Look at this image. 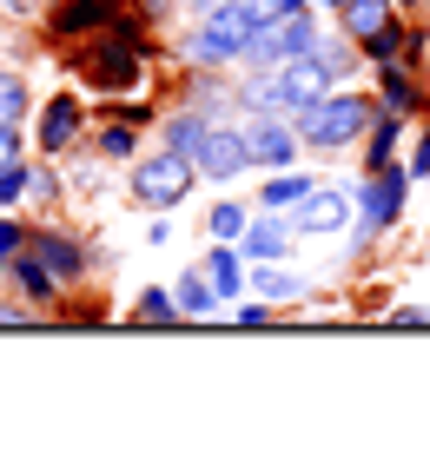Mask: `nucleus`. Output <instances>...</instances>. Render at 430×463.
Wrapping results in <instances>:
<instances>
[{"instance_id": "nucleus-14", "label": "nucleus", "mask_w": 430, "mask_h": 463, "mask_svg": "<svg viewBox=\"0 0 430 463\" xmlns=\"http://www.w3.org/2000/svg\"><path fill=\"white\" fill-rule=\"evenodd\" d=\"M311 185H318L311 173H298V165H285V173H272V179H265V193H258V213H291V205L305 199Z\"/></svg>"}, {"instance_id": "nucleus-1", "label": "nucleus", "mask_w": 430, "mask_h": 463, "mask_svg": "<svg viewBox=\"0 0 430 463\" xmlns=\"http://www.w3.org/2000/svg\"><path fill=\"white\" fill-rule=\"evenodd\" d=\"M371 119H377V99L371 93H351V87H331L325 99H311L305 113H291L305 153H338V146H351V139L371 133Z\"/></svg>"}, {"instance_id": "nucleus-10", "label": "nucleus", "mask_w": 430, "mask_h": 463, "mask_svg": "<svg viewBox=\"0 0 430 463\" xmlns=\"http://www.w3.org/2000/svg\"><path fill=\"white\" fill-rule=\"evenodd\" d=\"M20 251L40 259L60 285H73L80 271H86V251H80V239H67V232H27V245H20Z\"/></svg>"}, {"instance_id": "nucleus-18", "label": "nucleus", "mask_w": 430, "mask_h": 463, "mask_svg": "<svg viewBox=\"0 0 430 463\" xmlns=\"http://www.w3.org/2000/svg\"><path fill=\"white\" fill-rule=\"evenodd\" d=\"M377 99H384V113H417L424 107L417 80L404 73V67H377Z\"/></svg>"}, {"instance_id": "nucleus-11", "label": "nucleus", "mask_w": 430, "mask_h": 463, "mask_svg": "<svg viewBox=\"0 0 430 463\" xmlns=\"http://www.w3.org/2000/svg\"><path fill=\"white\" fill-rule=\"evenodd\" d=\"M113 20H119V0H60L47 27H53L60 40H80V33H100V27H113Z\"/></svg>"}, {"instance_id": "nucleus-25", "label": "nucleus", "mask_w": 430, "mask_h": 463, "mask_svg": "<svg viewBox=\"0 0 430 463\" xmlns=\"http://www.w3.org/2000/svg\"><path fill=\"white\" fill-rule=\"evenodd\" d=\"M100 159H133V126H106V133H100Z\"/></svg>"}, {"instance_id": "nucleus-17", "label": "nucleus", "mask_w": 430, "mask_h": 463, "mask_svg": "<svg viewBox=\"0 0 430 463\" xmlns=\"http://www.w3.org/2000/svg\"><path fill=\"white\" fill-rule=\"evenodd\" d=\"M245 279H252V291H258L265 305H291V298H305V279H291L285 265H252Z\"/></svg>"}, {"instance_id": "nucleus-34", "label": "nucleus", "mask_w": 430, "mask_h": 463, "mask_svg": "<svg viewBox=\"0 0 430 463\" xmlns=\"http://www.w3.org/2000/svg\"><path fill=\"white\" fill-rule=\"evenodd\" d=\"M192 7H199V14H212V7H219V0H192Z\"/></svg>"}, {"instance_id": "nucleus-6", "label": "nucleus", "mask_w": 430, "mask_h": 463, "mask_svg": "<svg viewBox=\"0 0 430 463\" xmlns=\"http://www.w3.org/2000/svg\"><path fill=\"white\" fill-rule=\"evenodd\" d=\"M239 133H245V153H252V165H265V173H285V165H298V159H305V139H298V126H291V119H278V113H258V119H245Z\"/></svg>"}, {"instance_id": "nucleus-24", "label": "nucleus", "mask_w": 430, "mask_h": 463, "mask_svg": "<svg viewBox=\"0 0 430 463\" xmlns=\"http://www.w3.org/2000/svg\"><path fill=\"white\" fill-rule=\"evenodd\" d=\"M139 318H146V325L179 318V298H172V291H139Z\"/></svg>"}, {"instance_id": "nucleus-20", "label": "nucleus", "mask_w": 430, "mask_h": 463, "mask_svg": "<svg viewBox=\"0 0 430 463\" xmlns=\"http://www.w3.org/2000/svg\"><path fill=\"white\" fill-rule=\"evenodd\" d=\"M205 126H212V113H172V119H166V146L192 159V146L205 139Z\"/></svg>"}, {"instance_id": "nucleus-4", "label": "nucleus", "mask_w": 430, "mask_h": 463, "mask_svg": "<svg viewBox=\"0 0 430 463\" xmlns=\"http://www.w3.org/2000/svg\"><path fill=\"white\" fill-rule=\"evenodd\" d=\"M311 47H318V20H311V7H298V14L258 20L245 60H252V67H278V60H298V53H311Z\"/></svg>"}, {"instance_id": "nucleus-7", "label": "nucleus", "mask_w": 430, "mask_h": 463, "mask_svg": "<svg viewBox=\"0 0 430 463\" xmlns=\"http://www.w3.org/2000/svg\"><path fill=\"white\" fill-rule=\"evenodd\" d=\"M192 165H199V179H212V185H232V179H239L245 165H252V153H245V133H239V126H219V119H212V126H205V139L192 146Z\"/></svg>"}, {"instance_id": "nucleus-33", "label": "nucleus", "mask_w": 430, "mask_h": 463, "mask_svg": "<svg viewBox=\"0 0 430 463\" xmlns=\"http://www.w3.org/2000/svg\"><path fill=\"white\" fill-rule=\"evenodd\" d=\"M424 318H430L424 305H397V311H391V325H404V331H411V325H424Z\"/></svg>"}, {"instance_id": "nucleus-28", "label": "nucleus", "mask_w": 430, "mask_h": 463, "mask_svg": "<svg viewBox=\"0 0 430 463\" xmlns=\"http://www.w3.org/2000/svg\"><path fill=\"white\" fill-rule=\"evenodd\" d=\"M20 245H27V232H20L14 219H0V271L14 265V251H20Z\"/></svg>"}, {"instance_id": "nucleus-16", "label": "nucleus", "mask_w": 430, "mask_h": 463, "mask_svg": "<svg viewBox=\"0 0 430 463\" xmlns=\"http://www.w3.org/2000/svg\"><path fill=\"white\" fill-rule=\"evenodd\" d=\"M397 133H404V113H377L371 133H364V173H377V165L397 159Z\"/></svg>"}, {"instance_id": "nucleus-8", "label": "nucleus", "mask_w": 430, "mask_h": 463, "mask_svg": "<svg viewBox=\"0 0 430 463\" xmlns=\"http://www.w3.org/2000/svg\"><path fill=\"white\" fill-rule=\"evenodd\" d=\"M344 225H351V199H344L338 185H311V193L291 205V232L325 239V232H344Z\"/></svg>"}, {"instance_id": "nucleus-31", "label": "nucleus", "mask_w": 430, "mask_h": 463, "mask_svg": "<svg viewBox=\"0 0 430 463\" xmlns=\"http://www.w3.org/2000/svg\"><path fill=\"white\" fill-rule=\"evenodd\" d=\"M411 179H430V126H424V139H417V153H411Z\"/></svg>"}, {"instance_id": "nucleus-36", "label": "nucleus", "mask_w": 430, "mask_h": 463, "mask_svg": "<svg viewBox=\"0 0 430 463\" xmlns=\"http://www.w3.org/2000/svg\"><path fill=\"white\" fill-rule=\"evenodd\" d=\"M404 7H417V0H404Z\"/></svg>"}, {"instance_id": "nucleus-2", "label": "nucleus", "mask_w": 430, "mask_h": 463, "mask_svg": "<svg viewBox=\"0 0 430 463\" xmlns=\"http://www.w3.org/2000/svg\"><path fill=\"white\" fill-rule=\"evenodd\" d=\"M252 33H258V14L245 7V0H219V7H212L199 27H192L186 53L199 60V67H232V60H245Z\"/></svg>"}, {"instance_id": "nucleus-22", "label": "nucleus", "mask_w": 430, "mask_h": 463, "mask_svg": "<svg viewBox=\"0 0 430 463\" xmlns=\"http://www.w3.org/2000/svg\"><path fill=\"white\" fill-rule=\"evenodd\" d=\"M245 205H212V213H205V232H212V239H232V245H239V232H245Z\"/></svg>"}, {"instance_id": "nucleus-35", "label": "nucleus", "mask_w": 430, "mask_h": 463, "mask_svg": "<svg viewBox=\"0 0 430 463\" xmlns=\"http://www.w3.org/2000/svg\"><path fill=\"white\" fill-rule=\"evenodd\" d=\"M311 7H331V14H338V7H344V0H311Z\"/></svg>"}, {"instance_id": "nucleus-23", "label": "nucleus", "mask_w": 430, "mask_h": 463, "mask_svg": "<svg viewBox=\"0 0 430 463\" xmlns=\"http://www.w3.org/2000/svg\"><path fill=\"white\" fill-rule=\"evenodd\" d=\"M27 119V87L14 73H0V126H20Z\"/></svg>"}, {"instance_id": "nucleus-21", "label": "nucleus", "mask_w": 430, "mask_h": 463, "mask_svg": "<svg viewBox=\"0 0 430 463\" xmlns=\"http://www.w3.org/2000/svg\"><path fill=\"white\" fill-rule=\"evenodd\" d=\"M404 47H411V33H404L397 20H391V27H377L371 40H364V60H371V67H397V53H404Z\"/></svg>"}, {"instance_id": "nucleus-32", "label": "nucleus", "mask_w": 430, "mask_h": 463, "mask_svg": "<svg viewBox=\"0 0 430 463\" xmlns=\"http://www.w3.org/2000/svg\"><path fill=\"white\" fill-rule=\"evenodd\" d=\"M20 159V126H0V165Z\"/></svg>"}, {"instance_id": "nucleus-26", "label": "nucleus", "mask_w": 430, "mask_h": 463, "mask_svg": "<svg viewBox=\"0 0 430 463\" xmlns=\"http://www.w3.org/2000/svg\"><path fill=\"white\" fill-rule=\"evenodd\" d=\"M311 53L325 60V73H331V80H344V73H351V53H344V40H318Z\"/></svg>"}, {"instance_id": "nucleus-27", "label": "nucleus", "mask_w": 430, "mask_h": 463, "mask_svg": "<svg viewBox=\"0 0 430 463\" xmlns=\"http://www.w3.org/2000/svg\"><path fill=\"white\" fill-rule=\"evenodd\" d=\"M20 193H27V165L14 159V165H0V205H14Z\"/></svg>"}, {"instance_id": "nucleus-12", "label": "nucleus", "mask_w": 430, "mask_h": 463, "mask_svg": "<svg viewBox=\"0 0 430 463\" xmlns=\"http://www.w3.org/2000/svg\"><path fill=\"white\" fill-rule=\"evenodd\" d=\"M80 139V99H47L40 113V153H67Z\"/></svg>"}, {"instance_id": "nucleus-15", "label": "nucleus", "mask_w": 430, "mask_h": 463, "mask_svg": "<svg viewBox=\"0 0 430 463\" xmlns=\"http://www.w3.org/2000/svg\"><path fill=\"white\" fill-rule=\"evenodd\" d=\"M338 20H344V40H358V47H364L377 27H391V0H344Z\"/></svg>"}, {"instance_id": "nucleus-13", "label": "nucleus", "mask_w": 430, "mask_h": 463, "mask_svg": "<svg viewBox=\"0 0 430 463\" xmlns=\"http://www.w3.org/2000/svg\"><path fill=\"white\" fill-rule=\"evenodd\" d=\"M199 271L212 279V291H219V298H239V291H245V251L232 245V239H219V245H212V259H205Z\"/></svg>"}, {"instance_id": "nucleus-5", "label": "nucleus", "mask_w": 430, "mask_h": 463, "mask_svg": "<svg viewBox=\"0 0 430 463\" xmlns=\"http://www.w3.org/2000/svg\"><path fill=\"white\" fill-rule=\"evenodd\" d=\"M192 179H199V165L166 146V153H153V159L133 165V199H139V205H159V213H166V205H179V199L192 193Z\"/></svg>"}, {"instance_id": "nucleus-9", "label": "nucleus", "mask_w": 430, "mask_h": 463, "mask_svg": "<svg viewBox=\"0 0 430 463\" xmlns=\"http://www.w3.org/2000/svg\"><path fill=\"white\" fill-rule=\"evenodd\" d=\"M239 251L252 265H278L291 251V219H278V213H252L245 232H239Z\"/></svg>"}, {"instance_id": "nucleus-19", "label": "nucleus", "mask_w": 430, "mask_h": 463, "mask_svg": "<svg viewBox=\"0 0 430 463\" xmlns=\"http://www.w3.org/2000/svg\"><path fill=\"white\" fill-rule=\"evenodd\" d=\"M172 298H179V318H205V311H219V291H212L205 271H186Z\"/></svg>"}, {"instance_id": "nucleus-29", "label": "nucleus", "mask_w": 430, "mask_h": 463, "mask_svg": "<svg viewBox=\"0 0 430 463\" xmlns=\"http://www.w3.org/2000/svg\"><path fill=\"white\" fill-rule=\"evenodd\" d=\"M245 7L258 20H278V14H298V7H311V0H245Z\"/></svg>"}, {"instance_id": "nucleus-3", "label": "nucleus", "mask_w": 430, "mask_h": 463, "mask_svg": "<svg viewBox=\"0 0 430 463\" xmlns=\"http://www.w3.org/2000/svg\"><path fill=\"white\" fill-rule=\"evenodd\" d=\"M404 193H411V165H377V173H364L358 185V245H371L384 225H397L404 213Z\"/></svg>"}, {"instance_id": "nucleus-30", "label": "nucleus", "mask_w": 430, "mask_h": 463, "mask_svg": "<svg viewBox=\"0 0 430 463\" xmlns=\"http://www.w3.org/2000/svg\"><path fill=\"white\" fill-rule=\"evenodd\" d=\"M232 318H239V325H272V305H265V298H239Z\"/></svg>"}]
</instances>
